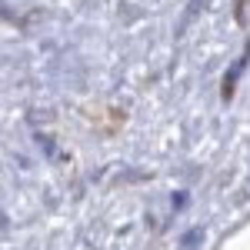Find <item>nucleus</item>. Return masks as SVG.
Returning <instances> with one entry per match:
<instances>
[]
</instances>
